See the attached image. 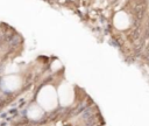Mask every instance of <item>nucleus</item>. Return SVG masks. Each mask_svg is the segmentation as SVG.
<instances>
[{
  "label": "nucleus",
  "instance_id": "obj_1",
  "mask_svg": "<svg viewBox=\"0 0 149 126\" xmlns=\"http://www.w3.org/2000/svg\"><path fill=\"white\" fill-rule=\"evenodd\" d=\"M38 102L40 104L45 107L47 110H51L55 107L56 103H57V98H56V92L51 86H47L44 88L38 96Z\"/></svg>",
  "mask_w": 149,
  "mask_h": 126
},
{
  "label": "nucleus",
  "instance_id": "obj_2",
  "mask_svg": "<svg viewBox=\"0 0 149 126\" xmlns=\"http://www.w3.org/2000/svg\"><path fill=\"white\" fill-rule=\"evenodd\" d=\"M58 94L61 98V103L63 105H68L72 102V97H73V92L71 86H69L68 84H63L59 90H58Z\"/></svg>",
  "mask_w": 149,
  "mask_h": 126
},
{
  "label": "nucleus",
  "instance_id": "obj_4",
  "mask_svg": "<svg viewBox=\"0 0 149 126\" xmlns=\"http://www.w3.org/2000/svg\"><path fill=\"white\" fill-rule=\"evenodd\" d=\"M3 83H5V86L8 90H15L20 85V80H19L17 77H7L3 80Z\"/></svg>",
  "mask_w": 149,
  "mask_h": 126
},
{
  "label": "nucleus",
  "instance_id": "obj_6",
  "mask_svg": "<svg viewBox=\"0 0 149 126\" xmlns=\"http://www.w3.org/2000/svg\"><path fill=\"white\" fill-rule=\"evenodd\" d=\"M62 66V64H61V62L59 61H55L54 63H52V70H58V68H61Z\"/></svg>",
  "mask_w": 149,
  "mask_h": 126
},
{
  "label": "nucleus",
  "instance_id": "obj_5",
  "mask_svg": "<svg viewBox=\"0 0 149 126\" xmlns=\"http://www.w3.org/2000/svg\"><path fill=\"white\" fill-rule=\"evenodd\" d=\"M28 114H29L30 118L37 119V118H40V117L42 116V111H41L37 106H31V107L29 108V111H28Z\"/></svg>",
  "mask_w": 149,
  "mask_h": 126
},
{
  "label": "nucleus",
  "instance_id": "obj_3",
  "mask_svg": "<svg viewBox=\"0 0 149 126\" xmlns=\"http://www.w3.org/2000/svg\"><path fill=\"white\" fill-rule=\"evenodd\" d=\"M114 24L116 28L119 29H125L129 26V20H128V16L126 13L123 12H119L115 18H114Z\"/></svg>",
  "mask_w": 149,
  "mask_h": 126
}]
</instances>
